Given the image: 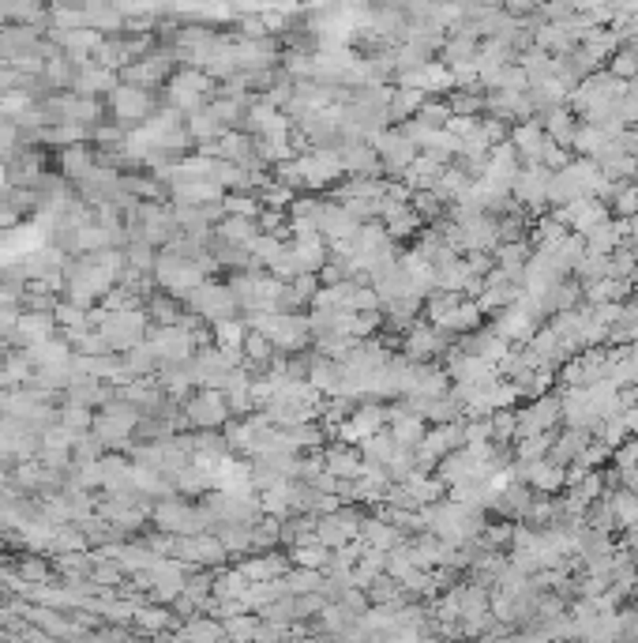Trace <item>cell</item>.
<instances>
[{
  "mask_svg": "<svg viewBox=\"0 0 638 643\" xmlns=\"http://www.w3.org/2000/svg\"><path fill=\"white\" fill-rule=\"evenodd\" d=\"M616 211L619 215H634L638 211V188H624V192L616 196Z\"/></svg>",
  "mask_w": 638,
  "mask_h": 643,
  "instance_id": "6da1fadb",
  "label": "cell"
}]
</instances>
